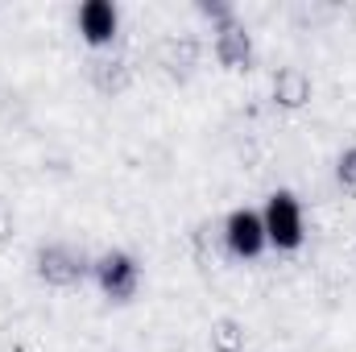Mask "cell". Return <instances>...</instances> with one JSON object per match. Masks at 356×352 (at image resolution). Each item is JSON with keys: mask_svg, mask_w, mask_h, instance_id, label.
<instances>
[{"mask_svg": "<svg viewBox=\"0 0 356 352\" xmlns=\"http://www.w3.org/2000/svg\"><path fill=\"white\" fill-rule=\"evenodd\" d=\"M261 224H266V241H273L277 249H294L302 241V211H298L294 195H273Z\"/></svg>", "mask_w": 356, "mask_h": 352, "instance_id": "obj_1", "label": "cell"}, {"mask_svg": "<svg viewBox=\"0 0 356 352\" xmlns=\"http://www.w3.org/2000/svg\"><path fill=\"white\" fill-rule=\"evenodd\" d=\"M266 245V224L253 211H232L228 216V249L236 257H257Z\"/></svg>", "mask_w": 356, "mask_h": 352, "instance_id": "obj_2", "label": "cell"}, {"mask_svg": "<svg viewBox=\"0 0 356 352\" xmlns=\"http://www.w3.org/2000/svg\"><path fill=\"white\" fill-rule=\"evenodd\" d=\"M79 29H83L88 42H108L116 33V8L108 0H88L79 8Z\"/></svg>", "mask_w": 356, "mask_h": 352, "instance_id": "obj_3", "label": "cell"}, {"mask_svg": "<svg viewBox=\"0 0 356 352\" xmlns=\"http://www.w3.org/2000/svg\"><path fill=\"white\" fill-rule=\"evenodd\" d=\"M99 282H104V290L112 298H129L133 286H137V265L116 253V257H108V262L99 265Z\"/></svg>", "mask_w": 356, "mask_h": 352, "instance_id": "obj_4", "label": "cell"}, {"mask_svg": "<svg viewBox=\"0 0 356 352\" xmlns=\"http://www.w3.org/2000/svg\"><path fill=\"white\" fill-rule=\"evenodd\" d=\"M340 178H356V154H348V158L340 162Z\"/></svg>", "mask_w": 356, "mask_h": 352, "instance_id": "obj_5", "label": "cell"}]
</instances>
